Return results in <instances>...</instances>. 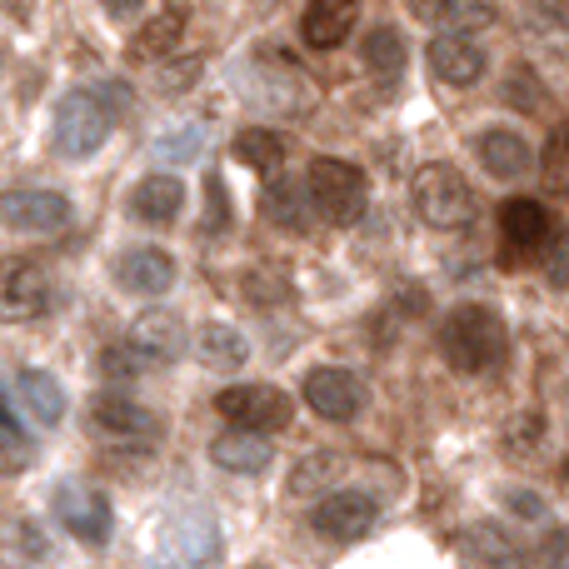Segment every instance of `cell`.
Listing matches in <instances>:
<instances>
[{
    "label": "cell",
    "instance_id": "obj_26",
    "mask_svg": "<svg viewBox=\"0 0 569 569\" xmlns=\"http://www.w3.org/2000/svg\"><path fill=\"white\" fill-rule=\"evenodd\" d=\"M310 186H295V180H276V186L266 190V216L276 220L280 230H290V236H300L305 226H310Z\"/></svg>",
    "mask_w": 569,
    "mask_h": 569
},
{
    "label": "cell",
    "instance_id": "obj_29",
    "mask_svg": "<svg viewBox=\"0 0 569 569\" xmlns=\"http://www.w3.org/2000/svg\"><path fill=\"white\" fill-rule=\"evenodd\" d=\"M340 475H345V455L340 450H315V455H305V460L295 465L290 495H315V490H325L330 480H340Z\"/></svg>",
    "mask_w": 569,
    "mask_h": 569
},
{
    "label": "cell",
    "instance_id": "obj_16",
    "mask_svg": "<svg viewBox=\"0 0 569 569\" xmlns=\"http://www.w3.org/2000/svg\"><path fill=\"white\" fill-rule=\"evenodd\" d=\"M180 36H186V6L170 0L166 10H156V16L130 36V60H136V66H160V60L180 46Z\"/></svg>",
    "mask_w": 569,
    "mask_h": 569
},
{
    "label": "cell",
    "instance_id": "obj_8",
    "mask_svg": "<svg viewBox=\"0 0 569 569\" xmlns=\"http://www.w3.org/2000/svg\"><path fill=\"white\" fill-rule=\"evenodd\" d=\"M305 405L325 420H355L365 410V380L340 365H315L305 375Z\"/></svg>",
    "mask_w": 569,
    "mask_h": 569
},
{
    "label": "cell",
    "instance_id": "obj_15",
    "mask_svg": "<svg viewBox=\"0 0 569 569\" xmlns=\"http://www.w3.org/2000/svg\"><path fill=\"white\" fill-rule=\"evenodd\" d=\"M430 70L445 80V86H475L485 76V50L475 46L465 30H450V36L430 40Z\"/></svg>",
    "mask_w": 569,
    "mask_h": 569
},
{
    "label": "cell",
    "instance_id": "obj_40",
    "mask_svg": "<svg viewBox=\"0 0 569 569\" xmlns=\"http://www.w3.org/2000/svg\"><path fill=\"white\" fill-rule=\"evenodd\" d=\"M20 540H26V545H20V550H26V555H36V560H46V535H40L36 530V525H20Z\"/></svg>",
    "mask_w": 569,
    "mask_h": 569
},
{
    "label": "cell",
    "instance_id": "obj_32",
    "mask_svg": "<svg viewBox=\"0 0 569 569\" xmlns=\"http://www.w3.org/2000/svg\"><path fill=\"white\" fill-rule=\"evenodd\" d=\"M206 150V126H180L176 136L160 140V156L166 160H196Z\"/></svg>",
    "mask_w": 569,
    "mask_h": 569
},
{
    "label": "cell",
    "instance_id": "obj_34",
    "mask_svg": "<svg viewBox=\"0 0 569 569\" xmlns=\"http://www.w3.org/2000/svg\"><path fill=\"white\" fill-rule=\"evenodd\" d=\"M160 76V90H170V96H180L186 86H196L200 80V56H186V60H166V66L156 70Z\"/></svg>",
    "mask_w": 569,
    "mask_h": 569
},
{
    "label": "cell",
    "instance_id": "obj_13",
    "mask_svg": "<svg viewBox=\"0 0 569 569\" xmlns=\"http://www.w3.org/2000/svg\"><path fill=\"white\" fill-rule=\"evenodd\" d=\"M116 280H120V290L156 300V295H166L170 284H176V260H170V250L136 246V250H126V256H120Z\"/></svg>",
    "mask_w": 569,
    "mask_h": 569
},
{
    "label": "cell",
    "instance_id": "obj_4",
    "mask_svg": "<svg viewBox=\"0 0 569 569\" xmlns=\"http://www.w3.org/2000/svg\"><path fill=\"white\" fill-rule=\"evenodd\" d=\"M415 210L435 230H460L475 220V190L465 186V176L455 166L435 160V166H425L415 176Z\"/></svg>",
    "mask_w": 569,
    "mask_h": 569
},
{
    "label": "cell",
    "instance_id": "obj_24",
    "mask_svg": "<svg viewBox=\"0 0 569 569\" xmlns=\"http://www.w3.org/2000/svg\"><path fill=\"white\" fill-rule=\"evenodd\" d=\"M196 355L200 365H210V370H240L250 355L246 335L236 330V325H200L196 330Z\"/></svg>",
    "mask_w": 569,
    "mask_h": 569
},
{
    "label": "cell",
    "instance_id": "obj_1",
    "mask_svg": "<svg viewBox=\"0 0 569 569\" xmlns=\"http://www.w3.org/2000/svg\"><path fill=\"white\" fill-rule=\"evenodd\" d=\"M440 355L460 375H490L510 355V330L490 305H455L440 325Z\"/></svg>",
    "mask_w": 569,
    "mask_h": 569
},
{
    "label": "cell",
    "instance_id": "obj_9",
    "mask_svg": "<svg viewBox=\"0 0 569 569\" xmlns=\"http://www.w3.org/2000/svg\"><path fill=\"white\" fill-rule=\"evenodd\" d=\"M375 515H380V505H375V495L365 490H330L320 505H315V530L325 535V540H360V535H370Z\"/></svg>",
    "mask_w": 569,
    "mask_h": 569
},
{
    "label": "cell",
    "instance_id": "obj_10",
    "mask_svg": "<svg viewBox=\"0 0 569 569\" xmlns=\"http://www.w3.org/2000/svg\"><path fill=\"white\" fill-rule=\"evenodd\" d=\"M130 350L146 360V370H156V365H176L180 355H186V345H190V335H186V325H180V315H170V310H146L136 325H130Z\"/></svg>",
    "mask_w": 569,
    "mask_h": 569
},
{
    "label": "cell",
    "instance_id": "obj_30",
    "mask_svg": "<svg viewBox=\"0 0 569 569\" xmlns=\"http://www.w3.org/2000/svg\"><path fill=\"white\" fill-rule=\"evenodd\" d=\"M0 445H6V475H20L30 465V455H36V440L20 425L16 400H6V410H0Z\"/></svg>",
    "mask_w": 569,
    "mask_h": 569
},
{
    "label": "cell",
    "instance_id": "obj_19",
    "mask_svg": "<svg viewBox=\"0 0 569 569\" xmlns=\"http://www.w3.org/2000/svg\"><path fill=\"white\" fill-rule=\"evenodd\" d=\"M480 166L490 170L495 180H520V176H530V166H535V156H530V140L520 136V130H485L480 136Z\"/></svg>",
    "mask_w": 569,
    "mask_h": 569
},
{
    "label": "cell",
    "instance_id": "obj_11",
    "mask_svg": "<svg viewBox=\"0 0 569 569\" xmlns=\"http://www.w3.org/2000/svg\"><path fill=\"white\" fill-rule=\"evenodd\" d=\"M56 520L66 525L76 540L100 545L110 535V500L90 485H60L56 490Z\"/></svg>",
    "mask_w": 569,
    "mask_h": 569
},
{
    "label": "cell",
    "instance_id": "obj_41",
    "mask_svg": "<svg viewBox=\"0 0 569 569\" xmlns=\"http://www.w3.org/2000/svg\"><path fill=\"white\" fill-rule=\"evenodd\" d=\"M100 6H106L116 20H126V16H136V10H140V0H100Z\"/></svg>",
    "mask_w": 569,
    "mask_h": 569
},
{
    "label": "cell",
    "instance_id": "obj_17",
    "mask_svg": "<svg viewBox=\"0 0 569 569\" xmlns=\"http://www.w3.org/2000/svg\"><path fill=\"white\" fill-rule=\"evenodd\" d=\"M355 0H310L300 16V36L310 50H335L355 30Z\"/></svg>",
    "mask_w": 569,
    "mask_h": 569
},
{
    "label": "cell",
    "instance_id": "obj_18",
    "mask_svg": "<svg viewBox=\"0 0 569 569\" xmlns=\"http://www.w3.org/2000/svg\"><path fill=\"white\" fill-rule=\"evenodd\" d=\"M460 550H465V565L470 569H530L520 545H515L500 525H470V530L460 535Z\"/></svg>",
    "mask_w": 569,
    "mask_h": 569
},
{
    "label": "cell",
    "instance_id": "obj_12",
    "mask_svg": "<svg viewBox=\"0 0 569 569\" xmlns=\"http://www.w3.org/2000/svg\"><path fill=\"white\" fill-rule=\"evenodd\" d=\"M6 226L20 236H56L60 226H70V200L56 190H10Z\"/></svg>",
    "mask_w": 569,
    "mask_h": 569
},
{
    "label": "cell",
    "instance_id": "obj_14",
    "mask_svg": "<svg viewBox=\"0 0 569 569\" xmlns=\"http://www.w3.org/2000/svg\"><path fill=\"white\" fill-rule=\"evenodd\" d=\"M210 460L230 475H260L270 460H276V445H270L266 430H246V425H236V430H226V435L210 440Z\"/></svg>",
    "mask_w": 569,
    "mask_h": 569
},
{
    "label": "cell",
    "instance_id": "obj_37",
    "mask_svg": "<svg viewBox=\"0 0 569 569\" xmlns=\"http://www.w3.org/2000/svg\"><path fill=\"white\" fill-rule=\"evenodd\" d=\"M96 96L106 100V110L110 116H130V86H120V80H106V86H96Z\"/></svg>",
    "mask_w": 569,
    "mask_h": 569
},
{
    "label": "cell",
    "instance_id": "obj_28",
    "mask_svg": "<svg viewBox=\"0 0 569 569\" xmlns=\"http://www.w3.org/2000/svg\"><path fill=\"white\" fill-rule=\"evenodd\" d=\"M236 160L250 170H260V176H270V170L284 166V140L276 130H240L236 136Z\"/></svg>",
    "mask_w": 569,
    "mask_h": 569
},
{
    "label": "cell",
    "instance_id": "obj_21",
    "mask_svg": "<svg viewBox=\"0 0 569 569\" xmlns=\"http://www.w3.org/2000/svg\"><path fill=\"white\" fill-rule=\"evenodd\" d=\"M186 206V186L176 176H146L130 196V216L146 220V226H170Z\"/></svg>",
    "mask_w": 569,
    "mask_h": 569
},
{
    "label": "cell",
    "instance_id": "obj_5",
    "mask_svg": "<svg viewBox=\"0 0 569 569\" xmlns=\"http://www.w3.org/2000/svg\"><path fill=\"white\" fill-rule=\"evenodd\" d=\"M110 120L116 116L106 110V100H100L96 90H70V96L56 106V150L66 160L96 156L110 136Z\"/></svg>",
    "mask_w": 569,
    "mask_h": 569
},
{
    "label": "cell",
    "instance_id": "obj_25",
    "mask_svg": "<svg viewBox=\"0 0 569 569\" xmlns=\"http://www.w3.org/2000/svg\"><path fill=\"white\" fill-rule=\"evenodd\" d=\"M410 6L425 26H445V30H480L495 20V10L480 6V0H410Z\"/></svg>",
    "mask_w": 569,
    "mask_h": 569
},
{
    "label": "cell",
    "instance_id": "obj_6",
    "mask_svg": "<svg viewBox=\"0 0 569 569\" xmlns=\"http://www.w3.org/2000/svg\"><path fill=\"white\" fill-rule=\"evenodd\" d=\"M160 420L146 410V405L126 400V395H96L90 405V435L100 445H116V450H146L156 440Z\"/></svg>",
    "mask_w": 569,
    "mask_h": 569
},
{
    "label": "cell",
    "instance_id": "obj_2",
    "mask_svg": "<svg viewBox=\"0 0 569 569\" xmlns=\"http://www.w3.org/2000/svg\"><path fill=\"white\" fill-rule=\"evenodd\" d=\"M216 560H220V525L200 505L166 515L156 540H150V569H206Z\"/></svg>",
    "mask_w": 569,
    "mask_h": 569
},
{
    "label": "cell",
    "instance_id": "obj_36",
    "mask_svg": "<svg viewBox=\"0 0 569 569\" xmlns=\"http://www.w3.org/2000/svg\"><path fill=\"white\" fill-rule=\"evenodd\" d=\"M505 96H510L520 110H540V106H545V96H540V80H535L530 70H515V76H510V86H505Z\"/></svg>",
    "mask_w": 569,
    "mask_h": 569
},
{
    "label": "cell",
    "instance_id": "obj_39",
    "mask_svg": "<svg viewBox=\"0 0 569 569\" xmlns=\"http://www.w3.org/2000/svg\"><path fill=\"white\" fill-rule=\"evenodd\" d=\"M510 510H520L525 520H540V515H545V505H540V495H530V490H515V495H510Z\"/></svg>",
    "mask_w": 569,
    "mask_h": 569
},
{
    "label": "cell",
    "instance_id": "obj_20",
    "mask_svg": "<svg viewBox=\"0 0 569 569\" xmlns=\"http://www.w3.org/2000/svg\"><path fill=\"white\" fill-rule=\"evenodd\" d=\"M10 400L36 425H60V415H66V390H60L56 375H46V370H20L16 385H10Z\"/></svg>",
    "mask_w": 569,
    "mask_h": 569
},
{
    "label": "cell",
    "instance_id": "obj_38",
    "mask_svg": "<svg viewBox=\"0 0 569 569\" xmlns=\"http://www.w3.org/2000/svg\"><path fill=\"white\" fill-rule=\"evenodd\" d=\"M230 216H226V190H220V180L210 176V230H226Z\"/></svg>",
    "mask_w": 569,
    "mask_h": 569
},
{
    "label": "cell",
    "instance_id": "obj_22",
    "mask_svg": "<svg viewBox=\"0 0 569 569\" xmlns=\"http://www.w3.org/2000/svg\"><path fill=\"white\" fill-rule=\"evenodd\" d=\"M500 236H505V246H515V250H535L550 240V216H545L540 200L515 196L500 206Z\"/></svg>",
    "mask_w": 569,
    "mask_h": 569
},
{
    "label": "cell",
    "instance_id": "obj_3",
    "mask_svg": "<svg viewBox=\"0 0 569 569\" xmlns=\"http://www.w3.org/2000/svg\"><path fill=\"white\" fill-rule=\"evenodd\" d=\"M310 200H315V216L330 220V226H355L370 206V186H365V170H355L350 160H335V156H315L310 160Z\"/></svg>",
    "mask_w": 569,
    "mask_h": 569
},
{
    "label": "cell",
    "instance_id": "obj_33",
    "mask_svg": "<svg viewBox=\"0 0 569 569\" xmlns=\"http://www.w3.org/2000/svg\"><path fill=\"white\" fill-rule=\"evenodd\" d=\"M100 370H106L110 380H120V385H126V380H136V375L146 370V360H140V355L130 350V340H126V345H110V350L100 355Z\"/></svg>",
    "mask_w": 569,
    "mask_h": 569
},
{
    "label": "cell",
    "instance_id": "obj_23",
    "mask_svg": "<svg viewBox=\"0 0 569 569\" xmlns=\"http://www.w3.org/2000/svg\"><path fill=\"white\" fill-rule=\"evenodd\" d=\"M50 305V280L36 266H16L6 276V320H36Z\"/></svg>",
    "mask_w": 569,
    "mask_h": 569
},
{
    "label": "cell",
    "instance_id": "obj_35",
    "mask_svg": "<svg viewBox=\"0 0 569 569\" xmlns=\"http://www.w3.org/2000/svg\"><path fill=\"white\" fill-rule=\"evenodd\" d=\"M545 276H550L555 290H569V230H560L545 250Z\"/></svg>",
    "mask_w": 569,
    "mask_h": 569
},
{
    "label": "cell",
    "instance_id": "obj_7",
    "mask_svg": "<svg viewBox=\"0 0 569 569\" xmlns=\"http://www.w3.org/2000/svg\"><path fill=\"white\" fill-rule=\"evenodd\" d=\"M216 410L226 415L230 425H246V430H284L295 415L290 395L276 390V385H230V390L216 395Z\"/></svg>",
    "mask_w": 569,
    "mask_h": 569
},
{
    "label": "cell",
    "instance_id": "obj_31",
    "mask_svg": "<svg viewBox=\"0 0 569 569\" xmlns=\"http://www.w3.org/2000/svg\"><path fill=\"white\" fill-rule=\"evenodd\" d=\"M540 176H545V186H550V196L569 200V120L550 136V146H545Z\"/></svg>",
    "mask_w": 569,
    "mask_h": 569
},
{
    "label": "cell",
    "instance_id": "obj_27",
    "mask_svg": "<svg viewBox=\"0 0 569 569\" xmlns=\"http://www.w3.org/2000/svg\"><path fill=\"white\" fill-rule=\"evenodd\" d=\"M365 66H370V76L380 80H400L405 70V36L395 26H380L365 36Z\"/></svg>",
    "mask_w": 569,
    "mask_h": 569
}]
</instances>
